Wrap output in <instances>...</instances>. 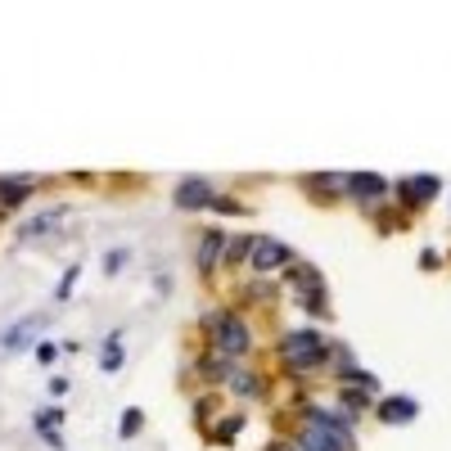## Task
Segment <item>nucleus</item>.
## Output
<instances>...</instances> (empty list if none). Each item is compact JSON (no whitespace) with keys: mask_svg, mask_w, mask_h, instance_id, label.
<instances>
[{"mask_svg":"<svg viewBox=\"0 0 451 451\" xmlns=\"http://www.w3.org/2000/svg\"><path fill=\"white\" fill-rule=\"evenodd\" d=\"M59 217H64V208H50V212L32 217V222H23V226H18V239H32V235H41V230H50Z\"/></svg>","mask_w":451,"mask_h":451,"instance_id":"11","label":"nucleus"},{"mask_svg":"<svg viewBox=\"0 0 451 451\" xmlns=\"http://www.w3.org/2000/svg\"><path fill=\"white\" fill-rule=\"evenodd\" d=\"M118 365H122V338L113 334V338H108V343H104V357H100V370H108V375H113Z\"/></svg>","mask_w":451,"mask_h":451,"instance_id":"13","label":"nucleus"},{"mask_svg":"<svg viewBox=\"0 0 451 451\" xmlns=\"http://www.w3.org/2000/svg\"><path fill=\"white\" fill-rule=\"evenodd\" d=\"M298 451H348V447L338 443L334 433H325L321 424H307V429L298 433Z\"/></svg>","mask_w":451,"mask_h":451,"instance_id":"7","label":"nucleus"},{"mask_svg":"<svg viewBox=\"0 0 451 451\" xmlns=\"http://www.w3.org/2000/svg\"><path fill=\"white\" fill-rule=\"evenodd\" d=\"M68 388H72L68 379H50V393H55V397H64V393H68Z\"/></svg>","mask_w":451,"mask_h":451,"instance_id":"24","label":"nucleus"},{"mask_svg":"<svg viewBox=\"0 0 451 451\" xmlns=\"http://www.w3.org/2000/svg\"><path fill=\"white\" fill-rule=\"evenodd\" d=\"M199 370L208 375V379H230V357H222V352H217V357H203Z\"/></svg>","mask_w":451,"mask_h":451,"instance_id":"12","label":"nucleus"},{"mask_svg":"<svg viewBox=\"0 0 451 451\" xmlns=\"http://www.w3.org/2000/svg\"><path fill=\"white\" fill-rule=\"evenodd\" d=\"M208 330H212V338H217V352H222V357H244V352L253 348L249 325H244L235 312H217L212 321H208Z\"/></svg>","mask_w":451,"mask_h":451,"instance_id":"1","label":"nucleus"},{"mask_svg":"<svg viewBox=\"0 0 451 451\" xmlns=\"http://www.w3.org/2000/svg\"><path fill=\"white\" fill-rule=\"evenodd\" d=\"M397 194H401L406 208H424V203L438 194V176H411V181H401V185H397Z\"/></svg>","mask_w":451,"mask_h":451,"instance_id":"5","label":"nucleus"},{"mask_svg":"<svg viewBox=\"0 0 451 451\" xmlns=\"http://www.w3.org/2000/svg\"><path fill=\"white\" fill-rule=\"evenodd\" d=\"M271 451H289V447H280V443H275V447H271Z\"/></svg>","mask_w":451,"mask_h":451,"instance_id":"25","label":"nucleus"},{"mask_svg":"<svg viewBox=\"0 0 451 451\" xmlns=\"http://www.w3.org/2000/svg\"><path fill=\"white\" fill-rule=\"evenodd\" d=\"M348 185V176H307V190H343Z\"/></svg>","mask_w":451,"mask_h":451,"instance_id":"16","label":"nucleus"},{"mask_svg":"<svg viewBox=\"0 0 451 451\" xmlns=\"http://www.w3.org/2000/svg\"><path fill=\"white\" fill-rule=\"evenodd\" d=\"M375 416H379V424H406L420 416V406L411 397H384L379 406H375Z\"/></svg>","mask_w":451,"mask_h":451,"instance_id":"6","label":"nucleus"},{"mask_svg":"<svg viewBox=\"0 0 451 451\" xmlns=\"http://www.w3.org/2000/svg\"><path fill=\"white\" fill-rule=\"evenodd\" d=\"M235 393H239V397H258V393H262V384L253 379V375H235Z\"/></svg>","mask_w":451,"mask_h":451,"instance_id":"17","label":"nucleus"},{"mask_svg":"<svg viewBox=\"0 0 451 451\" xmlns=\"http://www.w3.org/2000/svg\"><path fill=\"white\" fill-rule=\"evenodd\" d=\"M222 249H226L222 230H208L203 244H199V271H203V275H212V262H217V253H222Z\"/></svg>","mask_w":451,"mask_h":451,"instance_id":"10","label":"nucleus"},{"mask_svg":"<svg viewBox=\"0 0 451 451\" xmlns=\"http://www.w3.org/2000/svg\"><path fill=\"white\" fill-rule=\"evenodd\" d=\"M72 280H77V266H68V275H64V285H59V298H68V294H72Z\"/></svg>","mask_w":451,"mask_h":451,"instance_id":"22","label":"nucleus"},{"mask_svg":"<svg viewBox=\"0 0 451 451\" xmlns=\"http://www.w3.org/2000/svg\"><path fill=\"white\" fill-rule=\"evenodd\" d=\"M249 258H253V266H258V271H275V266L294 262V253H289V244H280V239H258Z\"/></svg>","mask_w":451,"mask_h":451,"instance_id":"3","label":"nucleus"},{"mask_svg":"<svg viewBox=\"0 0 451 451\" xmlns=\"http://www.w3.org/2000/svg\"><path fill=\"white\" fill-rule=\"evenodd\" d=\"M32 352H36V361H41V365H55V357H59L64 348H55V343H36Z\"/></svg>","mask_w":451,"mask_h":451,"instance_id":"20","label":"nucleus"},{"mask_svg":"<svg viewBox=\"0 0 451 451\" xmlns=\"http://www.w3.org/2000/svg\"><path fill=\"white\" fill-rule=\"evenodd\" d=\"M280 352H285V361H289V365H298V370H312V365H321V361H325V352H330V348H325V338H321V334L298 330V334H289V338H285V348H280Z\"/></svg>","mask_w":451,"mask_h":451,"instance_id":"2","label":"nucleus"},{"mask_svg":"<svg viewBox=\"0 0 451 451\" xmlns=\"http://www.w3.org/2000/svg\"><path fill=\"white\" fill-rule=\"evenodd\" d=\"M212 199H217V194H212V185H208L203 176L181 181V185H176V208H185V212H194V208H208Z\"/></svg>","mask_w":451,"mask_h":451,"instance_id":"4","label":"nucleus"},{"mask_svg":"<svg viewBox=\"0 0 451 451\" xmlns=\"http://www.w3.org/2000/svg\"><path fill=\"white\" fill-rule=\"evenodd\" d=\"M226 244H230V249H226V262H239V258H249V253H253V244H258V239L239 235V239H226Z\"/></svg>","mask_w":451,"mask_h":451,"instance_id":"14","label":"nucleus"},{"mask_svg":"<svg viewBox=\"0 0 451 451\" xmlns=\"http://www.w3.org/2000/svg\"><path fill=\"white\" fill-rule=\"evenodd\" d=\"M212 208H217V212H249L239 199H212Z\"/></svg>","mask_w":451,"mask_h":451,"instance_id":"21","label":"nucleus"},{"mask_svg":"<svg viewBox=\"0 0 451 451\" xmlns=\"http://www.w3.org/2000/svg\"><path fill=\"white\" fill-rule=\"evenodd\" d=\"M140 424H144V416H140L136 406H127V411H122V429H118V433H122V438H136Z\"/></svg>","mask_w":451,"mask_h":451,"instance_id":"15","label":"nucleus"},{"mask_svg":"<svg viewBox=\"0 0 451 451\" xmlns=\"http://www.w3.org/2000/svg\"><path fill=\"white\" fill-rule=\"evenodd\" d=\"M420 266H424V271H433V266H438V253L424 249V253H420Z\"/></svg>","mask_w":451,"mask_h":451,"instance_id":"23","label":"nucleus"},{"mask_svg":"<svg viewBox=\"0 0 451 451\" xmlns=\"http://www.w3.org/2000/svg\"><path fill=\"white\" fill-rule=\"evenodd\" d=\"M45 321H50V316H28V321H18L14 330L5 334V348H9V352H18V348H23V343H28V338L36 334V330H41Z\"/></svg>","mask_w":451,"mask_h":451,"instance_id":"9","label":"nucleus"},{"mask_svg":"<svg viewBox=\"0 0 451 451\" xmlns=\"http://www.w3.org/2000/svg\"><path fill=\"white\" fill-rule=\"evenodd\" d=\"M239 424H244L239 416H230V420H222V429H217L212 438H217V443H230V438H235V433H239Z\"/></svg>","mask_w":451,"mask_h":451,"instance_id":"18","label":"nucleus"},{"mask_svg":"<svg viewBox=\"0 0 451 451\" xmlns=\"http://www.w3.org/2000/svg\"><path fill=\"white\" fill-rule=\"evenodd\" d=\"M127 258H131V253H127V249H113V253H104V271H108V275H113V271H118V266H127Z\"/></svg>","mask_w":451,"mask_h":451,"instance_id":"19","label":"nucleus"},{"mask_svg":"<svg viewBox=\"0 0 451 451\" xmlns=\"http://www.w3.org/2000/svg\"><path fill=\"white\" fill-rule=\"evenodd\" d=\"M348 190L357 194V199L370 203V199H379L388 185H384V176H375V172H352V176H348Z\"/></svg>","mask_w":451,"mask_h":451,"instance_id":"8","label":"nucleus"}]
</instances>
